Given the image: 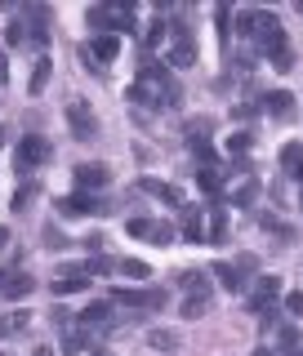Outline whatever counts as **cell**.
Instances as JSON below:
<instances>
[{
    "mask_svg": "<svg viewBox=\"0 0 303 356\" xmlns=\"http://www.w3.org/2000/svg\"><path fill=\"white\" fill-rule=\"evenodd\" d=\"M263 111H267L272 120H281V125H286V120L299 116V98L290 94V89H272V94H263Z\"/></svg>",
    "mask_w": 303,
    "mask_h": 356,
    "instance_id": "cell-8",
    "label": "cell"
},
{
    "mask_svg": "<svg viewBox=\"0 0 303 356\" xmlns=\"http://www.w3.org/2000/svg\"><path fill=\"white\" fill-rule=\"evenodd\" d=\"M139 187H143V192H148V196L165 200V205H178V209H183V192H178L174 183H161V178H143Z\"/></svg>",
    "mask_w": 303,
    "mask_h": 356,
    "instance_id": "cell-16",
    "label": "cell"
},
{
    "mask_svg": "<svg viewBox=\"0 0 303 356\" xmlns=\"http://www.w3.org/2000/svg\"><path fill=\"white\" fill-rule=\"evenodd\" d=\"M130 103H139V107H174L178 103V85L170 81L165 67H143L134 89H130Z\"/></svg>",
    "mask_w": 303,
    "mask_h": 356,
    "instance_id": "cell-1",
    "label": "cell"
},
{
    "mask_svg": "<svg viewBox=\"0 0 303 356\" xmlns=\"http://www.w3.org/2000/svg\"><path fill=\"white\" fill-rule=\"evenodd\" d=\"M254 196H259V183H254V178H241V183L232 187V205H254Z\"/></svg>",
    "mask_w": 303,
    "mask_h": 356,
    "instance_id": "cell-23",
    "label": "cell"
},
{
    "mask_svg": "<svg viewBox=\"0 0 303 356\" xmlns=\"http://www.w3.org/2000/svg\"><path fill=\"white\" fill-rule=\"evenodd\" d=\"M22 325H27V316H22V312H9V316H5V325H0V334H18Z\"/></svg>",
    "mask_w": 303,
    "mask_h": 356,
    "instance_id": "cell-32",
    "label": "cell"
},
{
    "mask_svg": "<svg viewBox=\"0 0 303 356\" xmlns=\"http://www.w3.org/2000/svg\"><path fill=\"white\" fill-rule=\"evenodd\" d=\"M111 303L134 307V312H161L165 307V289H116Z\"/></svg>",
    "mask_w": 303,
    "mask_h": 356,
    "instance_id": "cell-6",
    "label": "cell"
},
{
    "mask_svg": "<svg viewBox=\"0 0 303 356\" xmlns=\"http://www.w3.org/2000/svg\"><path fill=\"white\" fill-rule=\"evenodd\" d=\"M22 27H27V40H31V44H49V9L27 5V14H22Z\"/></svg>",
    "mask_w": 303,
    "mask_h": 356,
    "instance_id": "cell-10",
    "label": "cell"
},
{
    "mask_svg": "<svg viewBox=\"0 0 303 356\" xmlns=\"http://www.w3.org/2000/svg\"><path fill=\"white\" fill-rule=\"evenodd\" d=\"M98 196H85V192H76V196H63L59 200V214H67V218H89V214H98Z\"/></svg>",
    "mask_w": 303,
    "mask_h": 356,
    "instance_id": "cell-13",
    "label": "cell"
},
{
    "mask_svg": "<svg viewBox=\"0 0 303 356\" xmlns=\"http://www.w3.org/2000/svg\"><path fill=\"white\" fill-rule=\"evenodd\" d=\"M295 356H303V352H295Z\"/></svg>",
    "mask_w": 303,
    "mask_h": 356,
    "instance_id": "cell-44",
    "label": "cell"
},
{
    "mask_svg": "<svg viewBox=\"0 0 303 356\" xmlns=\"http://www.w3.org/2000/svg\"><path fill=\"white\" fill-rule=\"evenodd\" d=\"M277 294H281V281H277V276H259V281L250 285V294H245V307H250L254 316H272Z\"/></svg>",
    "mask_w": 303,
    "mask_h": 356,
    "instance_id": "cell-4",
    "label": "cell"
},
{
    "mask_svg": "<svg viewBox=\"0 0 303 356\" xmlns=\"http://www.w3.org/2000/svg\"><path fill=\"white\" fill-rule=\"evenodd\" d=\"M5 81H9V63L0 58V85H5Z\"/></svg>",
    "mask_w": 303,
    "mask_h": 356,
    "instance_id": "cell-38",
    "label": "cell"
},
{
    "mask_svg": "<svg viewBox=\"0 0 303 356\" xmlns=\"http://www.w3.org/2000/svg\"><path fill=\"white\" fill-rule=\"evenodd\" d=\"M210 241H215V245H223V241H228V214H223L219 205L210 209Z\"/></svg>",
    "mask_w": 303,
    "mask_h": 356,
    "instance_id": "cell-25",
    "label": "cell"
},
{
    "mask_svg": "<svg viewBox=\"0 0 303 356\" xmlns=\"http://www.w3.org/2000/svg\"><path fill=\"white\" fill-rule=\"evenodd\" d=\"M281 27L277 22V14H267V9H245V14H237V36H245V40H267L272 31Z\"/></svg>",
    "mask_w": 303,
    "mask_h": 356,
    "instance_id": "cell-3",
    "label": "cell"
},
{
    "mask_svg": "<svg viewBox=\"0 0 303 356\" xmlns=\"http://www.w3.org/2000/svg\"><path fill=\"white\" fill-rule=\"evenodd\" d=\"M0 245H9V227H0Z\"/></svg>",
    "mask_w": 303,
    "mask_h": 356,
    "instance_id": "cell-39",
    "label": "cell"
},
{
    "mask_svg": "<svg viewBox=\"0 0 303 356\" xmlns=\"http://www.w3.org/2000/svg\"><path fill=\"white\" fill-rule=\"evenodd\" d=\"M107 183H111V170H107V165H94V161H89V165H76V187H81L85 196L103 192Z\"/></svg>",
    "mask_w": 303,
    "mask_h": 356,
    "instance_id": "cell-9",
    "label": "cell"
},
{
    "mask_svg": "<svg viewBox=\"0 0 303 356\" xmlns=\"http://www.w3.org/2000/svg\"><path fill=\"white\" fill-rule=\"evenodd\" d=\"M31 196H36V187H31V183H27V187H18V196H14V209H22Z\"/></svg>",
    "mask_w": 303,
    "mask_h": 356,
    "instance_id": "cell-36",
    "label": "cell"
},
{
    "mask_svg": "<svg viewBox=\"0 0 303 356\" xmlns=\"http://www.w3.org/2000/svg\"><path fill=\"white\" fill-rule=\"evenodd\" d=\"M277 343H281V348H299V330H295V325H281Z\"/></svg>",
    "mask_w": 303,
    "mask_h": 356,
    "instance_id": "cell-35",
    "label": "cell"
},
{
    "mask_svg": "<svg viewBox=\"0 0 303 356\" xmlns=\"http://www.w3.org/2000/svg\"><path fill=\"white\" fill-rule=\"evenodd\" d=\"M125 236H152V218H130L125 222Z\"/></svg>",
    "mask_w": 303,
    "mask_h": 356,
    "instance_id": "cell-30",
    "label": "cell"
},
{
    "mask_svg": "<svg viewBox=\"0 0 303 356\" xmlns=\"http://www.w3.org/2000/svg\"><path fill=\"white\" fill-rule=\"evenodd\" d=\"M148 241H161V245L174 241V227H170V222H152V236H148Z\"/></svg>",
    "mask_w": 303,
    "mask_h": 356,
    "instance_id": "cell-33",
    "label": "cell"
},
{
    "mask_svg": "<svg viewBox=\"0 0 303 356\" xmlns=\"http://www.w3.org/2000/svg\"><path fill=\"white\" fill-rule=\"evenodd\" d=\"M210 307H215V298H210V294H187V298H183V316H187V321L205 316Z\"/></svg>",
    "mask_w": 303,
    "mask_h": 356,
    "instance_id": "cell-21",
    "label": "cell"
},
{
    "mask_svg": "<svg viewBox=\"0 0 303 356\" xmlns=\"http://www.w3.org/2000/svg\"><path fill=\"white\" fill-rule=\"evenodd\" d=\"M94 356H103V352H94Z\"/></svg>",
    "mask_w": 303,
    "mask_h": 356,
    "instance_id": "cell-43",
    "label": "cell"
},
{
    "mask_svg": "<svg viewBox=\"0 0 303 356\" xmlns=\"http://www.w3.org/2000/svg\"><path fill=\"white\" fill-rule=\"evenodd\" d=\"M178 289H183V294H210L205 272H183V276H178Z\"/></svg>",
    "mask_w": 303,
    "mask_h": 356,
    "instance_id": "cell-24",
    "label": "cell"
},
{
    "mask_svg": "<svg viewBox=\"0 0 303 356\" xmlns=\"http://www.w3.org/2000/svg\"><path fill=\"white\" fill-rule=\"evenodd\" d=\"M196 183H201V192H205V196H219L223 192V174L219 170H201Z\"/></svg>",
    "mask_w": 303,
    "mask_h": 356,
    "instance_id": "cell-26",
    "label": "cell"
},
{
    "mask_svg": "<svg viewBox=\"0 0 303 356\" xmlns=\"http://www.w3.org/2000/svg\"><path fill=\"white\" fill-rule=\"evenodd\" d=\"M111 272H121V276H130V281H148L152 276V267L143 263V259H121L116 267H111Z\"/></svg>",
    "mask_w": 303,
    "mask_h": 356,
    "instance_id": "cell-20",
    "label": "cell"
},
{
    "mask_svg": "<svg viewBox=\"0 0 303 356\" xmlns=\"http://www.w3.org/2000/svg\"><path fill=\"white\" fill-rule=\"evenodd\" d=\"M152 348H161V352H178V334H170V330H152Z\"/></svg>",
    "mask_w": 303,
    "mask_h": 356,
    "instance_id": "cell-28",
    "label": "cell"
},
{
    "mask_svg": "<svg viewBox=\"0 0 303 356\" xmlns=\"http://www.w3.org/2000/svg\"><path fill=\"white\" fill-rule=\"evenodd\" d=\"M161 40H165V22H152V27H148V36H143V49H156Z\"/></svg>",
    "mask_w": 303,
    "mask_h": 356,
    "instance_id": "cell-31",
    "label": "cell"
},
{
    "mask_svg": "<svg viewBox=\"0 0 303 356\" xmlns=\"http://www.w3.org/2000/svg\"><path fill=\"white\" fill-rule=\"evenodd\" d=\"M250 143H254L250 134H245V129H237V134L228 138V152H232V156H245V152H250Z\"/></svg>",
    "mask_w": 303,
    "mask_h": 356,
    "instance_id": "cell-29",
    "label": "cell"
},
{
    "mask_svg": "<svg viewBox=\"0 0 303 356\" xmlns=\"http://www.w3.org/2000/svg\"><path fill=\"white\" fill-rule=\"evenodd\" d=\"M196 63V40L187 27L174 31V44H170V67H192Z\"/></svg>",
    "mask_w": 303,
    "mask_h": 356,
    "instance_id": "cell-12",
    "label": "cell"
},
{
    "mask_svg": "<svg viewBox=\"0 0 303 356\" xmlns=\"http://www.w3.org/2000/svg\"><path fill=\"white\" fill-rule=\"evenodd\" d=\"M5 36H9V44H22V40H27V27H22V18L9 22V31H5Z\"/></svg>",
    "mask_w": 303,
    "mask_h": 356,
    "instance_id": "cell-34",
    "label": "cell"
},
{
    "mask_svg": "<svg viewBox=\"0 0 303 356\" xmlns=\"http://www.w3.org/2000/svg\"><path fill=\"white\" fill-rule=\"evenodd\" d=\"M183 236H187V241H205V227H201V209H187V205H183Z\"/></svg>",
    "mask_w": 303,
    "mask_h": 356,
    "instance_id": "cell-22",
    "label": "cell"
},
{
    "mask_svg": "<svg viewBox=\"0 0 303 356\" xmlns=\"http://www.w3.org/2000/svg\"><path fill=\"white\" fill-rule=\"evenodd\" d=\"M31 289H36V281H31L27 272H5L0 276V298H27Z\"/></svg>",
    "mask_w": 303,
    "mask_h": 356,
    "instance_id": "cell-14",
    "label": "cell"
},
{
    "mask_svg": "<svg viewBox=\"0 0 303 356\" xmlns=\"http://www.w3.org/2000/svg\"><path fill=\"white\" fill-rule=\"evenodd\" d=\"M210 276H215V281L228 289V294H241V289H245L241 272H237V263H215V267H210Z\"/></svg>",
    "mask_w": 303,
    "mask_h": 356,
    "instance_id": "cell-18",
    "label": "cell"
},
{
    "mask_svg": "<svg viewBox=\"0 0 303 356\" xmlns=\"http://www.w3.org/2000/svg\"><path fill=\"white\" fill-rule=\"evenodd\" d=\"M286 307L295 312V316H303V294H286Z\"/></svg>",
    "mask_w": 303,
    "mask_h": 356,
    "instance_id": "cell-37",
    "label": "cell"
},
{
    "mask_svg": "<svg viewBox=\"0 0 303 356\" xmlns=\"http://www.w3.org/2000/svg\"><path fill=\"white\" fill-rule=\"evenodd\" d=\"M49 143L40 138V134H27V138L18 143V152H14V161H18V170H36V165H45L49 161Z\"/></svg>",
    "mask_w": 303,
    "mask_h": 356,
    "instance_id": "cell-7",
    "label": "cell"
},
{
    "mask_svg": "<svg viewBox=\"0 0 303 356\" xmlns=\"http://www.w3.org/2000/svg\"><path fill=\"white\" fill-rule=\"evenodd\" d=\"M259 44H263V54H267V58H272L277 67H290V63H295V54H290V40H286V31H281V27H277L267 40H259Z\"/></svg>",
    "mask_w": 303,
    "mask_h": 356,
    "instance_id": "cell-15",
    "label": "cell"
},
{
    "mask_svg": "<svg viewBox=\"0 0 303 356\" xmlns=\"http://www.w3.org/2000/svg\"><path fill=\"white\" fill-rule=\"evenodd\" d=\"M67 125H72L76 143H94V138H98V116L89 111V103H85V98H76V103L67 107Z\"/></svg>",
    "mask_w": 303,
    "mask_h": 356,
    "instance_id": "cell-5",
    "label": "cell"
},
{
    "mask_svg": "<svg viewBox=\"0 0 303 356\" xmlns=\"http://www.w3.org/2000/svg\"><path fill=\"white\" fill-rule=\"evenodd\" d=\"M254 356H272V352H263V348H259V352H254Z\"/></svg>",
    "mask_w": 303,
    "mask_h": 356,
    "instance_id": "cell-41",
    "label": "cell"
},
{
    "mask_svg": "<svg viewBox=\"0 0 303 356\" xmlns=\"http://www.w3.org/2000/svg\"><path fill=\"white\" fill-rule=\"evenodd\" d=\"M281 170H286L290 178H299V170H303V143H286V152H281Z\"/></svg>",
    "mask_w": 303,
    "mask_h": 356,
    "instance_id": "cell-19",
    "label": "cell"
},
{
    "mask_svg": "<svg viewBox=\"0 0 303 356\" xmlns=\"http://www.w3.org/2000/svg\"><path fill=\"white\" fill-rule=\"evenodd\" d=\"M81 321V334H107L116 321H111V303H89L85 307V316H76Z\"/></svg>",
    "mask_w": 303,
    "mask_h": 356,
    "instance_id": "cell-11",
    "label": "cell"
},
{
    "mask_svg": "<svg viewBox=\"0 0 303 356\" xmlns=\"http://www.w3.org/2000/svg\"><path fill=\"white\" fill-rule=\"evenodd\" d=\"M134 22H139V9H134L130 0H121V5H94V9H89V27H94L98 36H111V31H130Z\"/></svg>",
    "mask_w": 303,
    "mask_h": 356,
    "instance_id": "cell-2",
    "label": "cell"
},
{
    "mask_svg": "<svg viewBox=\"0 0 303 356\" xmlns=\"http://www.w3.org/2000/svg\"><path fill=\"white\" fill-rule=\"evenodd\" d=\"M31 356H54V352H49V348H36V352H31Z\"/></svg>",
    "mask_w": 303,
    "mask_h": 356,
    "instance_id": "cell-40",
    "label": "cell"
},
{
    "mask_svg": "<svg viewBox=\"0 0 303 356\" xmlns=\"http://www.w3.org/2000/svg\"><path fill=\"white\" fill-rule=\"evenodd\" d=\"M49 72H54V67H49V58H40L36 67H31V94H40V89L49 85Z\"/></svg>",
    "mask_w": 303,
    "mask_h": 356,
    "instance_id": "cell-27",
    "label": "cell"
},
{
    "mask_svg": "<svg viewBox=\"0 0 303 356\" xmlns=\"http://www.w3.org/2000/svg\"><path fill=\"white\" fill-rule=\"evenodd\" d=\"M0 143H5V129H0Z\"/></svg>",
    "mask_w": 303,
    "mask_h": 356,
    "instance_id": "cell-42",
    "label": "cell"
},
{
    "mask_svg": "<svg viewBox=\"0 0 303 356\" xmlns=\"http://www.w3.org/2000/svg\"><path fill=\"white\" fill-rule=\"evenodd\" d=\"M116 49H121L116 36H94V40H89V49H85V63H111V58H116Z\"/></svg>",
    "mask_w": 303,
    "mask_h": 356,
    "instance_id": "cell-17",
    "label": "cell"
}]
</instances>
